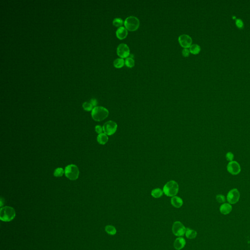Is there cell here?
Masks as SVG:
<instances>
[{"label": "cell", "mask_w": 250, "mask_h": 250, "mask_svg": "<svg viewBox=\"0 0 250 250\" xmlns=\"http://www.w3.org/2000/svg\"><path fill=\"white\" fill-rule=\"evenodd\" d=\"M16 213L13 208L5 207L2 208L0 211L1 219L3 221H10L15 218Z\"/></svg>", "instance_id": "cell-3"}, {"label": "cell", "mask_w": 250, "mask_h": 250, "mask_svg": "<svg viewBox=\"0 0 250 250\" xmlns=\"http://www.w3.org/2000/svg\"><path fill=\"white\" fill-rule=\"evenodd\" d=\"M216 199L219 203H224L225 202V196L222 195H218L216 196Z\"/></svg>", "instance_id": "cell-26"}, {"label": "cell", "mask_w": 250, "mask_h": 250, "mask_svg": "<svg viewBox=\"0 0 250 250\" xmlns=\"http://www.w3.org/2000/svg\"><path fill=\"white\" fill-rule=\"evenodd\" d=\"M65 177L71 180H75L78 178L79 170L76 165L71 164L65 167Z\"/></svg>", "instance_id": "cell-5"}, {"label": "cell", "mask_w": 250, "mask_h": 250, "mask_svg": "<svg viewBox=\"0 0 250 250\" xmlns=\"http://www.w3.org/2000/svg\"><path fill=\"white\" fill-rule=\"evenodd\" d=\"M125 65V61L123 58H119L115 59L113 62V65L117 69H120L123 67Z\"/></svg>", "instance_id": "cell-17"}, {"label": "cell", "mask_w": 250, "mask_h": 250, "mask_svg": "<svg viewBox=\"0 0 250 250\" xmlns=\"http://www.w3.org/2000/svg\"><path fill=\"white\" fill-rule=\"evenodd\" d=\"M219 210L222 214L227 215L232 211V206L229 203H224L221 205Z\"/></svg>", "instance_id": "cell-13"}, {"label": "cell", "mask_w": 250, "mask_h": 250, "mask_svg": "<svg viewBox=\"0 0 250 250\" xmlns=\"http://www.w3.org/2000/svg\"><path fill=\"white\" fill-rule=\"evenodd\" d=\"M190 50H189L188 49H184L182 51V55L184 57H187L189 56L190 55Z\"/></svg>", "instance_id": "cell-29"}, {"label": "cell", "mask_w": 250, "mask_h": 250, "mask_svg": "<svg viewBox=\"0 0 250 250\" xmlns=\"http://www.w3.org/2000/svg\"><path fill=\"white\" fill-rule=\"evenodd\" d=\"M108 138L106 134L105 133H102L99 134L97 136V141L100 144L105 145L108 142Z\"/></svg>", "instance_id": "cell-16"}, {"label": "cell", "mask_w": 250, "mask_h": 250, "mask_svg": "<svg viewBox=\"0 0 250 250\" xmlns=\"http://www.w3.org/2000/svg\"><path fill=\"white\" fill-rule=\"evenodd\" d=\"M186 236L189 239H194L197 236V232L195 230H193L189 228H187L186 231Z\"/></svg>", "instance_id": "cell-18"}, {"label": "cell", "mask_w": 250, "mask_h": 250, "mask_svg": "<svg viewBox=\"0 0 250 250\" xmlns=\"http://www.w3.org/2000/svg\"><path fill=\"white\" fill-rule=\"evenodd\" d=\"M64 170L61 168H58L55 169V170H54V175L56 177H62L64 175Z\"/></svg>", "instance_id": "cell-24"}, {"label": "cell", "mask_w": 250, "mask_h": 250, "mask_svg": "<svg viewBox=\"0 0 250 250\" xmlns=\"http://www.w3.org/2000/svg\"><path fill=\"white\" fill-rule=\"evenodd\" d=\"M171 203L173 207L177 208H179L183 205V202L181 198L178 196H175L173 197L171 199Z\"/></svg>", "instance_id": "cell-15"}, {"label": "cell", "mask_w": 250, "mask_h": 250, "mask_svg": "<svg viewBox=\"0 0 250 250\" xmlns=\"http://www.w3.org/2000/svg\"><path fill=\"white\" fill-rule=\"evenodd\" d=\"M105 230L106 231V232L110 235H115L116 234V229L113 226H106L105 228Z\"/></svg>", "instance_id": "cell-22"}, {"label": "cell", "mask_w": 250, "mask_h": 250, "mask_svg": "<svg viewBox=\"0 0 250 250\" xmlns=\"http://www.w3.org/2000/svg\"><path fill=\"white\" fill-rule=\"evenodd\" d=\"M173 234L177 237H182L186 233V228L180 221H176L173 226Z\"/></svg>", "instance_id": "cell-8"}, {"label": "cell", "mask_w": 250, "mask_h": 250, "mask_svg": "<svg viewBox=\"0 0 250 250\" xmlns=\"http://www.w3.org/2000/svg\"><path fill=\"white\" fill-rule=\"evenodd\" d=\"M90 103L92 105V106H96L97 104V101L95 99H92L90 100Z\"/></svg>", "instance_id": "cell-31"}, {"label": "cell", "mask_w": 250, "mask_h": 250, "mask_svg": "<svg viewBox=\"0 0 250 250\" xmlns=\"http://www.w3.org/2000/svg\"><path fill=\"white\" fill-rule=\"evenodd\" d=\"M95 131L98 134H101L103 131V128H102L101 126L97 125L95 127Z\"/></svg>", "instance_id": "cell-30"}, {"label": "cell", "mask_w": 250, "mask_h": 250, "mask_svg": "<svg viewBox=\"0 0 250 250\" xmlns=\"http://www.w3.org/2000/svg\"><path fill=\"white\" fill-rule=\"evenodd\" d=\"M83 108L84 110H85L86 111H90L91 110H93L92 105L90 103H88V102L84 103L83 104Z\"/></svg>", "instance_id": "cell-25"}, {"label": "cell", "mask_w": 250, "mask_h": 250, "mask_svg": "<svg viewBox=\"0 0 250 250\" xmlns=\"http://www.w3.org/2000/svg\"><path fill=\"white\" fill-rule=\"evenodd\" d=\"M178 41L180 46L184 49L190 48L193 42L191 38L187 34H182L179 36Z\"/></svg>", "instance_id": "cell-11"}, {"label": "cell", "mask_w": 250, "mask_h": 250, "mask_svg": "<svg viewBox=\"0 0 250 250\" xmlns=\"http://www.w3.org/2000/svg\"><path fill=\"white\" fill-rule=\"evenodd\" d=\"M117 129V124L113 121H108L103 125V129L105 134L111 135L115 134Z\"/></svg>", "instance_id": "cell-6"}, {"label": "cell", "mask_w": 250, "mask_h": 250, "mask_svg": "<svg viewBox=\"0 0 250 250\" xmlns=\"http://www.w3.org/2000/svg\"><path fill=\"white\" fill-rule=\"evenodd\" d=\"M124 26L129 31H136L140 26V21L137 17L131 16L127 17L125 20Z\"/></svg>", "instance_id": "cell-4"}, {"label": "cell", "mask_w": 250, "mask_h": 250, "mask_svg": "<svg viewBox=\"0 0 250 250\" xmlns=\"http://www.w3.org/2000/svg\"><path fill=\"white\" fill-rule=\"evenodd\" d=\"M200 51H201V48L198 44H191V46H190V52L194 55L198 54Z\"/></svg>", "instance_id": "cell-19"}, {"label": "cell", "mask_w": 250, "mask_h": 250, "mask_svg": "<svg viewBox=\"0 0 250 250\" xmlns=\"http://www.w3.org/2000/svg\"><path fill=\"white\" fill-rule=\"evenodd\" d=\"M163 191L161 189L156 188L152 190L151 195L154 197L157 198L161 197L163 195Z\"/></svg>", "instance_id": "cell-20"}, {"label": "cell", "mask_w": 250, "mask_h": 250, "mask_svg": "<svg viewBox=\"0 0 250 250\" xmlns=\"http://www.w3.org/2000/svg\"><path fill=\"white\" fill-rule=\"evenodd\" d=\"M235 24L239 28H242L244 26L243 22L240 19H237L235 20Z\"/></svg>", "instance_id": "cell-28"}, {"label": "cell", "mask_w": 250, "mask_h": 250, "mask_svg": "<svg viewBox=\"0 0 250 250\" xmlns=\"http://www.w3.org/2000/svg\"><path fill=\"white\" fill-rule=\"evenodd\" d=\"M109 114V111L103 106H95L92 110V116L95 121H101L105 119Z\"/></svg>", "instance_id": "cell-1"}, {"label": "cell", "mask_w": 250, "mask_h": 250, "mask_svg": "<svg viewBox=\"0 0 250 250\" xmlns=\"http://www.w3.org/2000/svg\"><path fill=\"white\" fill-rule=\"evenodd\" d=\"M125 65L127 67L129 68H133V67H134L135 65V61L134 59L130 57L127 58L125 60Z\"/></svg>", "instance_id": "cell-21"}, {"label": "cell", "mask_w": 250, "mask_h": 250, "mask_svg": "<svg viewBox=\"0 0 250 250\" xmlns=\"http://www.w3.org/2000/svg\"><path fill=\"white\" fill-rule=\"evenodd\" d=\"M226 158L229 162L234 161V155L232 152H228L226 154Z\"/></svg>", "instance_id": "cell-27"}, {"label": "cell", "mask_w": 250, "mask_h": 250, "mask_svg": "<svg viewBox=\"0 0 250 250\" xmlns=\"http://www.w3.org/2000/svg\"><path fill=\"white\" fill-rule=\"evenodd\" d=\"M117 54L121 58H127L130 55V49L127 44H121L118 46Z\"/></svg>", "instance_id": "cell-9"}, {"label": "cell", "mask_w": 250, "mask_h": 250, "mask_svg": "<svg viewBox=\"0 0 250 250\" xmlns=\"http://www.w3.org/2000/svg\"><path fill=\"white\" fill-rule=\"evenodd\" d=\"M228 172L231 175H237L241 172V167L239 164L236 161H232L229 162L227 166Z\"/></svg>", "instance_id": "cell-10"}, {"label": "cell", "mask_w": 250, "mask_h": 250, "mask_svg": "<svg viewBox=\"0 0 250 250\" xmlns=\"http://www.w3.org/2000/svg\"><path fill=\"white\" fill-rule=\"evenodd\" d=\"M240 193L237 189L230 190L228 193L227 200L230 204H235L239 202L240 198Z\"/></svg>", "instance_id": "cell-7"}, {"label": "cell", "mask_w": 250, "mask_h": 250, "mask_svg": "<svg viewBox=\"0 0 250 250\" xmlns=\"http://www.w3.org/2000/svg\"><path fill=\"white\" fill-rule=\"evenodd\" d=\"M113 25L116 27L120 28L123 25H124V22L123 21V20L121 18H115L113 21Z\"/></svg>", "instance_id": "cell-23"}, {"label": "cell", "mask_w": 250, "mask_h": 250, "mask_svg": "<svg viewBox=\"0 0 250 250\" xmlns=\"http://www.w3.org/2000/svg\"><path fill=\"white\" fill-rule=\"evenodd\" d=\"M186 245V240L183 237H178L174 242V247L175 249L180 250L183 249Z\"/></svg>", "instance_id": "cell-14"}, {"label": "cell", "mask_w": 250, "mask_h": 250, "mask_svg": "<svg viewBox=\"0 0 250 250\" xmlns=\"http://www.w3.org/2000/svg\"><path fill=\"white\" fill-rule=\"evenodd\" d=\"M128 30L124 26L118 28L117 30H116V36L119 40H122L125 39L128 36Z\"/></svg>", "instance_id": "cell-12"}, {"label": "cell", "mask_w": 250, "mask_h": 250, "mask_svg": "<svg viewBox=\"0 0 250 250\" xmlns=\"http://www.w3.org/2000/svg\"><path fill=\"white\" fill-rule=\"evenodd\" d=\"M179 191V186L177 182L170 180L164 186L163 192L165 195L170 197H173L177 194Z\"/></svg>", "instance_id": "cell-2"}]
</instances>
